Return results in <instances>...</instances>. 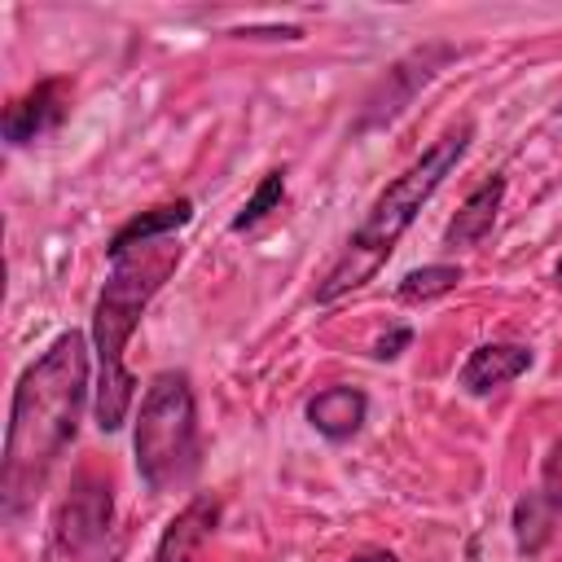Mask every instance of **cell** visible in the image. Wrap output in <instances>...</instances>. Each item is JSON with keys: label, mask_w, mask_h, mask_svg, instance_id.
Segmentation results:
<instances>
[{"label": "cell", "mask_w": 562, "mask_h": 562, "mask_svg": "<svg viewBox=\"0 0 562 562\" xmlns=\"http://www.w3.org/2000/svg\"><path fill=\"white\" fill-rule=\"evenodd\" d=\"M83 404H88V338L79 329H66L35 364H26V373L13 386L4 470H0V505L9 522H18L35 505L57 457L66 452V443H75Z\"/></svg>", "instance_id": "cell-1"}, {"label": "cell", "mask_w": 562, "mask_h": 562, "mask_svg": "<svg viewBox=\"0 0 562 562\" xmlns=\"http://www.w3.org/2000/svg\"><path fill=\"white\" fill-rule=\"evenodd\" d=\"M105 255H110V277H105V285L97 294V307H92V351H97L92 413H97V426L110 435V430H119L127 422L132 386H136V378L123 364V351H127L149 299L176 272L180 241L176 237H158V241L105 250Z\"/></svg>", "instance_id": "cell-2"}, {"label": "cell", "mask_w": 562, "mask_h": 562, "mask_svg": "<svg viewBox=\"0 0 562 562\" xmlns=\"http://www.w3.org/2000/svg\"><path fill=\"white\" fill-rule=\"evenodd\" d=\"M470 136H474L470 123L443 132L417 162H408V167L373 198V206L364 211V220L351 228L347 246L338 250V259H334L329 272L321 277L316 303H334V299H342V294H351V290H360L364 281L378 277V268L391 259L395 241L408 233V224L417 220V211L435 198V189H439V184L452 176V167L465 158Z\"/></svg>", "instance_id": "cell-3"}, {"label": "cell", "mask_w": 562, "mask_h": 562, "mask_svg": "<svg viewBox=\"0 0 562 562\" xmlns=\"http://www.w3.org/2000/svg\"><path fill=\"white\" fill-rule=\"evenodd\" d=\"M136 474L149 492H180L202 470V435L189 373L162 369L140 400V417L132 430Z\"/></svg>", "instance_id": "cell-4"}, {"label": "cell", "mask_w": 562, "mask_h": 562, "mask_svg": "<svg viewBox=\"0 0 562 562\" xmlns=\"http://www.w3.org/2000/svg\"><path fill=\"white\" fill-rule=\"evenodd\" d=\"M448 61H457V44H448V40H426V44L408 48L400 61H391L386 75H378V83L364 92L360 114H356V123H351V136L378 132V127H386L391 119H400V114L413 105V97H417L426 83H435V75H439Z\"/></svg>", "instance_id": "cell-5"}, {"label": "cell", "mask_w": 562, "mask_h": 562, "mask_svg": "<svg viewBox=\"0 0 562 562\" xmlns=\"http://www.w3.org/2000/svg\"><path fill=\"white\" fill-rule=\"evenodd\" d=\"M110 509H114L110 483L83 470L57 509V549L75 562H105L110 558Z\"/></svg>", "instance_id": "cell-6"}, {"label": "cell", "mask_w": 562, "mask_h": 562, "mask_svg": "<svg viewBox=\"0 0 562 562\" xmlns=\"http://www.w3.org/2000/svg\"><path fill=\"white\" fill-rule=\"evenodd\" d=\"M70 114V79L53 75V79H40L31 92H22L9 110H4V140L9 145H31L48 132L61 127V119Z\"/></svg>", "instance_id": "cell-7"}, {"label": "cell", "mask_w": 562, "mask_h": 562, "mask_svg": "<svg viewBox=\"0 0 562 562\" xmlns=\"http://www.w3.org/2000/svg\"><path fill=\"white\" fill-rule=\"evenodd\" d=\"M531 360H536V356H531V347H522V342H483V347H474V351L465 356L457 382H461V391H470V395H492V391L509 386L514 378H522V373L531 369Z\"/></svg>", "instance_id": "cell-8"}, {"label": "cell", "mask_w": 562, "mask_h": 562, "mask_svg": "<svg viewBox=\"0 0 562 562\" xmlns=\"http://www.w3.org/2000/svg\"><path fill=\"white\" fill-rule=\"evenodd\" d=\"M215 518H220V501L215 496H193L167 522V531L154 549V562H193V549L215 531Z\"/></svg>", "instance_id": "cell-9"}, {"label": "cell", "mask_w": 562, "mask_h": 562, "mask_svg": "<svg viewBox=\"0 0 562 562\" xmlns=\"http://www.w3.org/2000/svg\"><path fill=\"white\" fill-rule=\"evenodd\" d=\"M364 413H369V400L360 386H325L321 395L307 400V422L334 443L351 439L364 426Z\"/></svg>", "instance_id": "cell-10"}, {"label": "cell", "mask_w": 562, "mask_h": 562, "mask_svg": "<svg viewBox=\"0 0 562 562\" xmlns=\"http://www.w3.org/2000/svg\"><path fill=\"white\" fill-rule=\"evenodd\" d=\"M501 198H505V180L501 176H492V180H483L465 202H461V211L452 215V224L443 228V246H479L487 233H492V224H496V211H501Z\"/></svg>", "instance_id": "cell-11"}, {"label": "cell", "mask_w": 562, "mask_h": 562, "mask_svg": "<svg viewBox=\"0 0 562 562\" xmlns=\"http://www.w3.org/2000/svg\"><path fill=\"white\" fill-rule=\"evenodd\" d=\"M193 220V202L189 198H176V202H162V206H154V211H140V215H132L114 237H110V246L105 250H123V246H140V241H158V237H171L176 228H184Z\"/></svg>", "instance_id": "cell-12"}, {"label": "cell", "mask_w": 562, "mask_h": 562, "mask_svg": "<svg viewBox=\"0 0 562 562\" xmlns=\"http://www.w3.org/2000/svg\"><path fill=\"white\" fill-rule=\"evenodd\" d=\"M461 277H465L461 263H426V268L404 272V281L395 285V294H400V303H430V299L457 290Z\"/></svg>", "instance_id": "cell-13"}, {"label": "cell", "mask_w": 562, "mask_h": 562, "mask_svg": "<svg viewBox=\"0 0 562 562\" xmlns=\"http://www.w3.org/2000/svg\"><path fill=\"white\" fill-rule=\"evenodd\" d=\"M553 509L544 505V496L540 492H527L518 505H514V536H518V549L522 553H540L544 549V540L553 536Z\"/></svg>", "instance_id": "cell-14"}, {"label": "cell", "mask_w": 562, "mask_h": 562, "mask_svg": "<svg viewBox=\"0 0 562 562\" xmlns=\"http://www.w3.org/2000/svg\"><path fill=\"white\" fill-rule=\"evenodd\" d=\"M281 198H285V176H281V171H268V176L259 180V189L246 198V206L233 215V224H228V228H233V233L255 228V224H259V220H263L272 206H281Z\"/></svg>", "instance_id": "cell-15"}, {"label": "cell", "mask_w": 562, "mask_h": 562, "mask_svg": "<svg viewBox=\"0 0 562 562\" xmlns=\"http://www.w3.org/2000/svg\"><path fill=\"white\" fill-rule=\"evenodd\" d=\"M540 496H544V505L553 509V514H562V439L549 448V457H544V465H540V487H536Z\"/></svg>", "instance_id": "cell-16"}, {"label": "cell", "mask_w": 562, "mask_h": 562, "mask_svg": "<svg viewBox=\"0 0 562 562\" xmlns=\"http://www.w3.org/2000/svg\"><path fill=\"white\" fill-rule=\"evenodd\" d=\"M408 342H413V329H395L391 338H378L373 356H378V360H395V356H400V347H408Z\"/></svg>", "instance_id": "cell-17"}, {"label": "cell", "mask_w": 562, "mask_h": 562, "mask_svg": "<svg viewBox=\"0 0 562 562\" xmlns=\"http://www.w3.org/2000/svg\"><path fill=\"white\" fill-rule=\"evenodd\" d=\"M356 562H395V558H391V553H382V549H378V553H364V558H356Z\"/></svg>", "instance_id": "cell-18"}, {"label": "cell", "mask_w": 562, "mask_h": 562, "mask_svg": "<svg viewBox=\"0 0 562 562\" xmlns=\"http://www.w3.org/2000/svg\"><path fill=\"white\" fill-rule=\"evenodd\" d=\"M553 277H558V285H562V263H558V272H553Z\"/></svg>", "instance_id": "cell-19"}]
</instances>
